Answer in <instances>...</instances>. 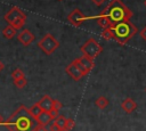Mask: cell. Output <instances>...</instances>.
Wrapping results in <instances>:
<instances>
[{
  "label": "cell",
  "mask_w": 146,
  "mask_h": 131,
  "mask_svg": "<svg viewBox=\"0 0 146 131\" xmlns=\"http://www.w3.org/2000/svg\"><path fill=\"white\" fill-rule=\"evenodd\" d=\"M5 124V118L2 117V115L0 114V125H3Z\"/></svg>",
  "instance_id": "29"
},
{
  "label": "cell",
  "mask_w": 146,
  "mask_h": 131,
  "mask_svg": "<svg viewBox=\"0 0 146 131\" xmlns=\"http://www.w3.org/2000/svg\"><path fill=\"white\" fill-rule=\"evenodd\" d=\"M140 36H141V39L146 42V25L140 30Z\"/></svg>",
  "instance_id": "26"
},
{
  "label": "cell",
  "mask_w": 146,
  "mask_h": 131,
  "mask_svg": "<svg viewBox=\"0 0 146 131\" xmlns=\"http://www.w3.org/2000/svg\"><path fill=\"white\" fill-rule=\"evenodd\" d=\"M49 131H60V129L55 123H51L50 124V128H49Z\"/></svg>",
  "instance_id": "27"
},
{
  "label": "cell",
  "mask_w": 146,
  "mask_h": 131,
  "mask_svg": "<svg viewBox=\"0 0 146 131\" xmlns=\"http://www.w3.org/2000/svg\"><path fill=\"white\" fill-rule=\"evenodd\" d=\"M24 76H25V75H24V73H23V71H22L21 68H16V69H14L13 73H11L13 80H17V79H21V77H24Z\"/></svg>",
  "instance_id": "21"
},
{
  "label": "cell",
  "mask_w": 146,
  "mask_h": 131,
  "mask_svg": "<svg viewBox=\"0 0 146 131\" xmlns=\"http://www.w3.org/2000/svg\"><path fill=\"white\" fill-rule=\"evenodd\" d=\"M33 131H48V129H47L44 125H40V124H36V125L33 128Z\"/></svg>",
  "instance_id": "25"
},
{
  "label": "cell",
  "mask_w": 146,
  "mask_h": 131,
  "mask_svg": "<svg viewBox=\"0 0 146 131\" xmlns=\"http://www.w3.org/2000/svg\"><path fill=\"white\" fill-rule=\"evenodd\" d=\"M27 112H29V114H30V116L35 121V118L39 116V114L42 112V109L40 108V106H39V104L36 103V104H34V105H32L30 108H27Z\"/></svg>",
  "instance_id": "15"
},
{
  "label": "cell",
  "mask_w": 146,
  "mask_h": 131,
  "mask_svg": "<svg viewBox=\"0 0 146 131\" xmlns=\"http://www.w3.org/2000/svg\"><path fill=\"white\" fill-rule=\"evenodd\" d=\"M33 118L30 116L27 112V107L21 105L7 121L5 124L9 131H33Z\"/></svg>",
  "instance_id": "1"
},
{
  "label": "cell",
  "mask_w": 146,
  "mask_h": 131,
  "mask_svg": "<svg viewBox=\"0 0 146 131\" xmlns=\"http://www.w3.org/2000/svg\"><path fill=\"white\" fill-rule=\"evenodd\" d=\"M121 107H122V109H123L125 113L130 114V113H132V112L137 108V104L135 103V100H133L132 98H125V99L121 103Z\"/></svg>",
  "instance_id": "12"
},
{
  "label": "cell",
  "mask_w": 146,
  "mask_h": 131,
  "mask_svg": "<svg viewBox=\"0 0 146 131\" xmlns=\"http://www.w3.org/2000/svg\"><path fill=\"white\" fill-rule=\"evenodd\" d=\"M60 131H70V130H67V129L64 128V129H60Z\"/></svg>",
  "instance_id": "31"
},
{
  "label": "cell",
  "mask_w": 146,
  "mask_h": 131,
  "mask_svg": "<svg viewBox=\"0 0 146 131\" xmlns=\"http://www.w3.org/2000/svg\"><path fill=\"white\" fill-rule=\"evenodd\" d=\"M105 1H106V0H91V2H94L96 6H100V5H103Z\"/></svg>",
  "instance_id": "28"
},
{
  "label": "cell",
  "mask_w": 146,
  "mask_h": 131,
  "mask_svg": "<svg viewBox=\"0 0 146 131\" xmlns=\"http://www.w3.org/2000/svg\"><path fill=\"white\" fill-rule=\"evenodd\" d=\"M38 47L46 54V55H51L54 54L57 48L59 47V42L58 40L50 33H47L46 35H43L39 42H38Z\"/></svg>",
  "instance_id": "6"
},
{
  "label": "cell",
  "mask_w": 146,
  "mask_h": 131,
  "mask_svg": "<svg viewBox=\"0 0 146 131\" xmlns=\"http://www.w3.org/2000/svg\"><path fill=\"white\" fill-rule=\"evenodd\" d=\"M3 67H5V65H3V63H2L1 60H0V72H1L2 69H3Z\"/></svg>",
  "instance_id": "30"
},
{
  "label": "cell",
  "mask_w": 146,
  "mask_h": 131,
  "mask_svg": "<svg viewBox=\"0 0 146 131\" xmlns=\"http://www.w3.org/2000/svg\"><path fill=\"white\" fill-rule=\"evenodd\" d=\"M35 121H36V123L38 124H40V125H48L51 121H52V118H51V116L49 115V113L48 112H44V110H42L40 114H39V116L35 118Z\"/></svg>",
  "instance_id": "13"
},
{
  "label": "cell",
  "mask_w": 146,
  "mask_h": 131,
  "mask_svg": "<svg viewBox=\"0 0 146 131\" xmlns=\"http://www.w3.org/2000/svg\"><path fill=\"white\" fill-rule=\"evenodd\" d=\"M74 125H75V123H74V120L73 118H66V122H65V129H67V130H72L73 128H74Z\"/></svg>",
  "instance_id": "22"
},
{
  "label": "cell",
  "mask_w": 146,
  "mask_h": 131,
  "mask_svg": "<svg viewBox=\"0 0 146 131\" xmlns=\"http://www.w3.org/2000/svg\"><path fill=\"white\" fill-rule=\"evenodd\" d=\"M144 5H145V7H146V0H145V2H144Z\"/></svg>",
  "instance_id": "32"
},
{
  "label": "cell",
  "mask_w": 146,
  "mask_h": 131,
  "mask_svg": "<svg viewBox=\"0 0 146 131\" xmlns=\"http://www.w3.org/2000/svg\"><path fill=\"white\" fill-rule=\"evenodd\" d=\"M145 90H146V89H145Z\"/></svg>",
  "instance_id": "34"
},
{
  "label": "cell",
  "mask_w": 146,
  "mask_h": 131,
  "mask_svg": "<svg viewBox=\"0 0 146 131\" xmlns=\"http://www.w3.org/2000/svg\"><path fill=\"white\" fill-rule=\"evenodd\" d=\"M65 122H66V117H65L64 115H58V116L55 118V121H54V123H55L59 129H64V128H65Z\"/></svg>",
  "instance_id": "18"
},
{
  "label": "cell",
  "mask_w": 146,
  "mask_h": 131,
  "mask_svg": "<svg viewBox=\"0 0 146 131\" xmlns=\"http://www.w3.org/2000/svg\"><path fill=\"white\" fill-rule=\"evenodd\" d=\"M81 52L83 56L90 58V59H95L98 55H100V52L103 51V47L102 44H99L95 39L90 38L88 39L80 48Z\"/></svg>",
  "instance_id": "5"
},
{
  "label": "cell",
  "mask_w": 146,
  "mask_h": 131,
  "mask_svg": "<svg viewBox=\"0 0 146 131\" xmlns=\"http://www.w3.org/2000/svg\"><path fill=\"white\" fill-rule=\"evenodd\" d=\"M110 28L113 33L114 41H116L121 46L128 43V41L132 39L133 35L138 32V28L130 21H123L116 24H112Z\"/></svg>",
  "instance_id": "3"
},
{
  "label": "cell",
  "mask_w": 146,
  "mask_h": 131,
  "mask_svg": "<svg viewBox=\"0 0 146 131\" xmlns=\"http://www.w3.org/2000/svg\"><path fill=\"white\" fill-rule=\"evenodd\" d=\"M95 104H96V106H97L98 108L104 109V108H106L107 105H108V99H107L106 97H104V96H100V97H98V98L95 100Z\"/></svg>",
  "instance_id": "17"
},
{
  "label": "cell",
  "mask_w": 146,
  "mask_h": 131,
  "mask_svg": "<svg viewBox=\"0 0 146 131\" xmlns=\"http://www.w3.org/2000/svg\"><path fill=\"white\" fill-rule=\"evenodd\" d=\"M2 35H3L6 39H13V38L16 35V28H14L13 26L8 25V26L3 27V30H2Z\"/></svg>",
  "instance_id": "16"
},
{
  "label": "cell",
  "mask_w": 146,
  "mask_h": 131,
  "mask_svg": "<svg viewBox=\"0 0 146 131\" xmlns=\"http://www.w3.org/2000/svg\"><path fill=\"white\" fill-rule=\"evenodd\" d=\"M3 18L8 23V25L13 26L16 30L22 28L24 26L25 22H26V15H25V13L21 8L16 7V6L13 7V8H10L7 11V14L5 15Z\"/></svg>",
  "instance_id": "4"
},
{
  "label": "cell",
  "mask_w": 146,
  "mask_h": 131,
  "mask_svg": "<svg viewBox=\"0 0 146 131\" xmlns=\"http://www.w3.org/2000/svg\"><path fill=\"white\" fill-rule=\"evenodd\" d=\"M65 72L74 80V81H80L84 75H83V73L81 72V69L79 68V66L76 65V63L73 60L71 64H68L67 66H66V68H65Z\"/></svg>",
  "instance_id": "9"
},
{
  "label": "cell",
  "mask_w": 146,
  "mask_h": 131,
  "mask_svg": "<svg viewBox=\"0 0 146 131\" xmlns=\"http://www.w3.org/2000/svg\"><path fill=\"white\" fill-rule=\"evenodd\" d=\"M74 62L76 63V65L79 66V68L81 69V72L83 73V75H87L95 66V63H94V59H90L86 56H82V57H79L76 59H74Z\"/></svg>",
  "instance_id": "8"
},
{
  "label": "cell",
  "mask_w": 146,
  "mask_h": 131,
  "mask_svg": "<svg viewBox=\"0 0 146 131\" xmlns=\"http://www.w3.org/2000/svg\"><path fill=\"white\" fill-rule=\"evenodd\" d=\"M14 83H15V85H16L17 88L22 89V88H24V87L27 84V80H26V79H25V76H24V77H21V79L14 80Z\"/></svg>",
  "instance_id": "20"
},
{
  "label": "cell",
  "mask_w": 146,
  "mask_h": 131,
  "mask_svg": "<svg viewBox=\"0 0 146 131\" xmlns=\"http://www.w3.org/2000/svg\"><path fill=\"white\" fill-rule=\"evenodd\" d=\"M48 113H49V115L51 116V118H52V120H55V118H56V117L59 115V110H57V109H54V108H51V109H50Z\"/></svg>",
  "instance_id": "24"
},
{
  "label": "cell",
  "mask_w": 146,
  "mask_h": 131,
  "mask_svg": "<svg viewBox=\"0 0 146 131\" xmlns=\"http://www.w3.org/2000/svg\"><path fill=\"white\" fill-rule=\"evenodd\" d=\"M102 36H103L105 40H114L113 33H112V31H111V28H110V27L104 28V31L102 32Z\"/></svg>",
  "instance_id": "19"
},
{
  "label": "cell",
  "mask_w": 146,
  "mask_h": 131,
  "mask_svg": "<svg viewBox=\"0 0 146 131\" xmlns=\"http://www.w3.org/2000/svg\"><path fill=\"white\" fill-rule=\"evenodd\" d=\"M62 103L59 101V100H57V99H54L52 100V107L51 108H54V109H57V110H59L60 108H62Z\"/></svg>",
  "instance_id": "23"
},
{
  "label": "cell",
  "mask_w": 146,
  "mask_h": 131,
  "mask_svg": "<svg viewBox=\"0 0 146 131\" xmlns=\"http://www.w3.org/2000/svg\"><path fill=\"white\" fill-rule=\"evenodd\" d=\"M94 18L97 21V24H98L100 27H103V28H107V27H110V26L112 25V23L110 22V19H108L105 15H103L102 13H100L98 16L94 17Z\"/></svg>",
  "instance_id": "14"
},
{
  "label": "cell",
  "mask_w": 146,
  "mask_h": 131,
  "mask_svg": "<svg viewBox=\"0 0 146 131\" xmlns=\"http://www.w3.org/2000/svg\"><path fill=\"white\" fill-rule=\"evenodd\" d=\"M58 1H63V0H58Z\"/></svg>",
  "instance_id": "33"
},
{
  "label": "cell",
  "mask_w": 146,
  "mask_h": 131,
  "mask_svg": "<svg viewBox=\"0 0 146 131\" xmlns=\"http://www.w3.org/2000/svg\"><path fill=\"white\" fill-rule=\"evenodd\" d=\"M52 98L49 96V95H44L39 101H38V104H39V106H40V108L42 109V110H44V112H49L50 109H51V107H52Z\"/></svg>",
  "instance_id": "11"
},
{
  "label": "cell",
  "mask_w": 146,
  "mask_h": 131,
  "mask_svg": "<svg viewBox=\"0 0 146 131\" xmlns=\"http://www.w3.org/2000/svg\"><path fill=\"white\" fill-rule=\"evenodd\" d=\"M112 24H116L123 21H130L132 17V11L121 1V0H112L106 8L102 11Z\"/></svg>",
  "instance_id": "2"
},
{
  "label": "cell",
  "mask_w": 146,
  "mask_h": 131,
  "mask_svg": "<svg viewBox=\"0 0 146 131\" xmlns=\"http://www.w3.org/2000/svg\"><path fill=\"white\" fill-rule=\"evenodd\" d=\"M86 19H88V17L79 9V8H74L68 15H67V21L70 24H72L75 27H79Z\"/></svg>",
  "instance_id": "7"
},
{
  "label": "cell",
  "mask_w": 146,
  "mask_h": 131,
  "mask_svg": "<svg viewBox=\"0 0 146 131\" xmlns=\"http://www.w3.org/2000/svg\"><path fill=\"white\" fill-rule=\"evenodd\" d=\"M17 39L23 46H30L34 40V35L30 30H23L17 34Z\"/></svg>",
  "instance_id": "10"
}]
</instances>
